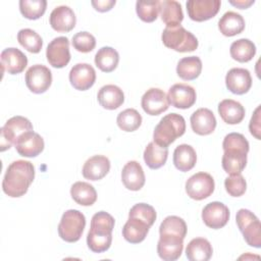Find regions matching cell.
Masks as SVG:
<instances>
[{
  "label": "cell",
  "mask_w": 261,
  "mask_h": 261,
  "mask_svg": "<svg viewBox=\"0 0 261 261\" xmlns=\"http://www.w3.org/2000/svg\"><path fill=\"white\" fill-rule=\"evenodd\" d=\"M168 157V148L162 147L155 142H151L147 145L144 151V160L148 167L151 169H158L162 167Z\"/></svg>",
  "instance_id": "cell-32"
},
{
  "label": "cell",
  "mask_w": 261,
  "mask_h": 261,
  "mask_svg": "<svg viewBox=\"0 0 261 261\" xmlns=\"http://www.w3.org/2000/svg\"><path fill=\"white\" fill-rule=\"evenodd\" d=\"M1 65L6 72L17 74L22 72L27 67L28 58L17 48H6L1 53Z\"/></svg>",
  "instance_id": "cell-20"
},
{
  "label": "cell",
  "mask_w": 261,
  "mask_h": 261,
  "mask_svg": "<svg viewBox=\"0 0 261 261\" xmlns=\"http://www.w3.org/2000/svg\"><path fill=\"white\" fill-rule=\"evenodd\" d=\"M160 1H137L136 11L138 16L145 22L154 21L159 13Z\"/></svg>",
  "instance_id": "cell-41"
},
{
  "label": "cell",
  "mask_w": 261,
  "mask_h": 261,
  "mask_svg": "<svg viewBox=\"0 0 261 261\" xmlns=\"http://www.w3.org/2000/svg\"><path fill=\"white\" fill-rule=\"evenodd\" d=\"M161 39L167 48L181 53L194 51L198 47L197 38L180 24L166 27L162 32Z\"/></svg>",
  "instance_id": "cell-3"
},
{
  "label": "cell",
  "mask_w": 261,
  "mask_h": 261,
  "mask_svg": "<svg viewBox=\"0 0 261 261\" xmlns=\"http://www.w3.org/2000/svg\"><path fill=\"white\" fill-rule=\"evenodd\" d=\"M44 146L43 138L34 130L21 134L14 143L16 152L23 157L38 156L44 150Z\"/></svg>",
  "instance_id": "cell-13"
},
{
  "label": "cell",
  "mask_w": 261,
  "mask_h": 261,
  "mask_svg": "<svg viewBox=\"0 0 261 261\" xmlns=\"http://www.w3.org/2000/svg\"><path fill=\"white\" fill-rule=\"evenodd\" d=\"M96 81V71L89 63H77L69 71V82L79 91L89 90Z\"/></svg>",
  "instance_id": "cell-16"
},
{
  "label": "cell",
  "mask_w": 261,
  "mask_h": 261,
  "mask_svg": "<svg viewBox=\"0 0 261 261\" xmlns=\"http://www.w3.org/2000/svg\"><path fill=\"white\" fill-rule=\"evenodd\" d=\"M186 132L185 118L177 113H169L163 116L155 126L153 133L154 142L162 147H168Z\"/></svg>",
  "instance_id": "cell-2"
},
{
  "label": "cell",
  "mask_w": 261,
  "mask_h": 261,
  "mask_svg": "<svg viewBox=\"0 0 261 261\" xmlns=\"http://www.w3.org/2000/svg\"><path fill=\"white\" fill-rule=\"evenodd\" d=\"M18 43L31 53H39L43 47L41 36L32 29H22L17 33Z\"/></svg>",
  "instance_id": "cell-37"
},
{
  "label": "cell",
  "mask_w": 261,
  "mask_h": 261,
  "mask_svg": "<svg viewBox=\"0 0 261 261\" xmlns=\"http://www.w3.org/2000/svg\"><path fill=\"white\" fill-rule=\"evenodd\" d=\"M141 105L143 110L149 115H159L169 107L167 95L163 90L151 88L142 97Z\"/></svg>",
  "instance_id": "cell-12"
},
{
  "label": "cell",
  "mask_w": 261,
  "mask_h": 261,
  "mask_svg": "<svg viewBox=\"0 0 261 261\" xmlns=\"http://www.w3.org/2000/svg\"><path fill=\"white\" fill-rule=\"evenodd\" d=\"M119 55L118 52L112 47H102L95 55V64L104 72L113 71L118 64Z\"/></svg>",
  "instance_id": "cell-34"
},
{
  "label": "cell",
  "mask_w": 261,
  "mask_h": 261,
  "mask_svg": "<svg viewBox=\"0 0 261 261\" xmlns=\"http://www.w3.org/2000/svg\"><path fill=\"white\" fill-rule=\"evenodd\" d=\"M112 242V234H100L89 230L87 236V245L94 253H102L107 251Z\"/></svg>",
  "instance_id": "cell-42"
},
{
  "label": "cell",
  "mask_w": 261,
  "mask_h": 261,
  "mask_svg": "<svg viewBox=\"0 0 261 261\" xmlns=\"http://www.w3.org/2000/svg\"><path fill=\"white\" fill-rule=\"evenodd\" d=\"M52 84L51 70L43 64H35L25 72V85L35 94L45 93Z\"/></svg>",
  "instance_id": "cell-8"
},
{
  "label": "cell",
  "mask_w": 261,
  "mask_h": 261,
  "mask_svg": "<svg viewBox=\"0 0 261 261\" xmlns=\"http://www.w3.org/2000/svg\"><path fill=\"white\" fill-rule=\"evenodd\" d=\"M159 233L175 234L185 239L187 234V224L182 218L175 215H170L165 217L161 222L159 226Z\"/></svg>",
  "instance_id": "cell-39"
},
{
  "label": "cell",
  "mask_w": 261,
  "mask_h": 261,
  "mask_svg": "<svg viewBox=\"0 0 261 261\" xmlns=\"http://www.w3.org/2000/svg\"><path fill=\"white\" fill-rule=\"evenodd\" d=\"M150 227V225L139 218L128 217V220L122 227V237L130 244H139L145 240Z\"/></svg>",
  "instance_id": "cell-24"
},
{
  "label": "cell",
  "mask_w": 261,
  "mask_h": 261,
  "mask_svg": "<svg viewBox=\"0 0 261 261\" xmlns=\"http://www.w3.org/2000/svg\"><path fill=\"white\" fill-rule=\"evenodd\" d=\"M224 187L230 196L240 197L245 194L247 182L241 173L229 174V176H227L224 180Z\"/></svg>",
  "instance_id": "cell-45"
},
{
  "label": "cell",
  "mask_w": 261,
  "mask_h": 261,
  "mask_svg": "<svg viewBox=\"0 0 261 261\" xmlns=\"http://www.w3.org/2000/svg\"><path fill=\"white\" fill-rule=\"evenodd\" d=\"M184 239L175 236L164 233L160 234L157 244V253L164 261H174L178 259L182 253Z\"/></svg>",
  "instance_id": "cell-15"
},
{
  "label": "cell",
  "mask_w": 261,
  "mask_h": 261,
  "mask_svg": "<svg viewBox=\"0 0 261 261\" xmlns=\"http://www.w3.org/2000/svg\"><path fill=\"white\" fill-rule=\"evenodd\" d=\"M110 170V161L106 156L95 155L89 158L83 166V176L90 180L102 179Z\"/></svg>",
  "instance_id": "cell-22"
},
{
  "label": "cell",
  "mask_w": 261,
  "mask_h": 261,
  "mask_svg": "<svg viewBox=\"0 0 261 261\" xmlns=\"http://www.w3.org/2000/svg\"><path fill=\"white\" fill-rule=\"evenodd\" d=\"M169 104L179 109H187L192 107L197 99L195 89L188 84H174L170 87L167 93Z\"/></svg>",
  "instance_id": "cell-11"
},
{
  "label": "cell",
  "mask_w": 261,
  "mask_h": 261,
  "mask_svg": "<svg viewBox=\"0 0 261 261\" xmlns=\"http://www.w3.org/2000/svg\"><path fill=\"white\" fill-rule=\"evenodd\" d=\"M70 195L73 201L82 206H91L97 200L95 188L86 181H76L70 188Z\"/></svg>",
  "instance_id": "cell-31"
},
{
  "label": "cell",
  "mask_w": 261,
  "mask_h": 261,
  "mask_svg": "<svg viewBox=\"0 0 261 261\" xmlns=\"http://www.w3.org/2000/svg\"><path fill=\"white\" fill-rule=\"evenodd\" d=\"M229 52L234 60L239 62H248L254 57L256 46L251 40L243 38L232 42Z\"/></svg>",
  "instance_id": "cell-35"
},
{
  "label": "cell",
  "mask_w": 261,
  "mask_h": 261,
  "mask_svg": "<svg viewBox=\"0 0 261 261\" xmlns=\"http://www.w3.org/2000/svg\"><path fill=\"white\" fill-rule=\"evenodd\" d=\"M218 29L223 36L232 37L241 34L245 29L244 17L234 11L225 12L218 21Z\"/></svg>",
  "instance_id": "cell-27"
},
{
  "label": "cell",
  "mask_w": 261,
  "mask_h": 261,
  "mask_svg": "<svg viewBox=\"0 0 261 261\" xmlns=\"http://www.w3.org/2000/svg\"><path fill=\"white\" fill-rule=\"evenodd\" d=\"M237 224L247 244L251 247H261V224L258 217L248 209H240L236 216Z\"/></svg>",
  "instance_id": "cell-5"
},
{
  "label": "cell",
  "mask_w": 261,
  "mask_h": 261,
  "mask_svg": "<svg viewBox=\"0 0 261 261\" xmlns=\"http://www.w3.org/2000/svg\"><path fill=\"white\" fill-rule=\"evenodd\" d=\"M215 184L211 174L197 172L186 181V192L194 200L200 201L208 198L214 192Z\"/></svg>",
  "instance_id": "cell-7"
},
{
  "label": "cell",
  "mask_w": 261,
  "mask_h": 261,
  "mask_svg": "<svg viewBox=\"0 0 261 261\" xmlns=\"http://www.w3.org/2000/svg\"><path fill=\"white\" fill-rule=\"evenodd\" d=\"M85 226V215L79 210L69 209L62 214L58 224V234L65 242L74 243L81 239Z\"/></svg>",
  "instance_id": "cell-4"
},
{
  "label": "cell",
  "mask_w": 261,
  "mask_h": 261,
  "mask_svg": "<svg viewBox=\"0 0 261 261\" xmlns=\"http://www.w3.org/2000/svg\"><path fill=\"white\" fill-rule=\"evenodd\" d=\"M115 220L109 213L99 211L95 213L91 220L90 230L100 234H112Z\"/></svg>",
  "instance_id": "cell-36"
},
{
  "label": "cell",
  "mask_w": 261,
  "mask_h": 261,
  "mask_svg": "<svg viewBox=\"0 0 261 261\" xmlns=\"http://www.w3.org/2000/svg\"><path fill=\"white\" fill-rule=\"evenodd\" d=\"M46 0H20L19 10L28 19H38L46 11Z\"/></svg>",
  "instance_id": "cell-40"
},
{
  "label": "cell",
  "mask_w": 261,
  "mask_h": 261,
  "mask_svg": "<svg viewBox=\"0 0 261 261\" xmlns=\"http://www.w3.org/2000/svg\"><path fill=\"white\" fill-rule=\"evenodd\" d=\"M49 21L53 30L66 33L75 27L76 17L70 7L66 5H60L52 10L50 13Z\"/></svg>",
  "instance_id": "cell-18"
},
{
  "label": "cell",
  "mask_w": 261,
  "mask_h": 261,
  "mask_svg": "<svg viewBox=\"0 0 261 261\" xmlns=\"http://www.w3.org/2000/svg\"><path fill=\"white\" fill-rule=\"evenodd\" d=\"M121 180L124 187L130 191H139L145 185V173L138 161L132 160L125 163L121 171Z\"/></svg>",
  "instance_id": "cell-21"
},
{
  "label": "cell",
  "mask_w": 261,
  "mask_h": 261,
  "mask_svg": "<svg viewBox=\"0 0 261 261\" xmlns=\"http://www.w3.org/2000/svg\"><path fill=\"white\" fill-rule=\"evenodd\" d=\"M226 88L233 94L243 95L247 93L252 86L250 71L242 67H233L225 75Z\"/></svg>",
  "instance_id": "cell-17"
},
{
  "label": "cell",
  "mask_w": 261,
  "mask_h": 261,
  "mask_svg": "<svg viewBox=\"0 0 261 261\" xmlns=\"http://www.w3.org/2000/svg\"><path fill=\"white\" fill-rule=\"evenodd\" d=\"M197 162V154L195 149L188 144L178 145L173 152V164L182 172L191 170Z\"/></svg>",
  "instance_id": "cell-28"
},
{
  "label": "cell",
  "mask_w": 261,
  "mask_h": 261,
  "mask_svg": "<svg viewBox=\"0 0 261 261\" xmlns=\"http://www.w3.org/2000/svg\"><path fill=\"white\" fill-rule=\"evenodd\" d=\"M213 253L210 242L204 238L193 239L187 246L186 255L190 261H208Z\"/></svg>",
  "instance_id": "cell-29"
},
{
  "label": "cell",
  "mask_w": 261,
  "mask_h": 261,
  "mask_svg": "<svg viewBox=\"0 0 261 261\" xmlns=\"http://www.w3.org/2000/svg\"><path fill=\"white\" fill-rule=\"evenodd\" d=\"M247 154L239 149L225 150L222 155V168L228 174L241 173L247 164Z\"/></svg>",
  "instance_id": "cell-26"
},
{
  "label": "cell",
  "mask_w": 261,
  "mask_h": 261,
  "mask_svg": "<svg viewBox=\"0 0 261 261\" xmlns=\"http://www.w3.org/2000/svg\"><path fill=\"white\" fill-rule=\"evenodd\" d=\"M46 57L50 65L55 68L66 66L70 60L69 41L66 37H57L47 46Z\"/></svg>",
  "instance_id": "cell-9"
},
{
  "label": "cell",
  "mask_w": 261,
  "mask_h": 261,
  "mask_svg": "<svg viewBox=\"0 0 261 261\" xmlns=\"http://www.w3.org/2000/svg\"><path fill=\"white\" fill-rule=\"evenodd\" d=\"M35 178V167L33 163L25 160H16L10 163L2 181L3 192L11 197L23 196Z\"/></svg>",
  "instance_id": "cell-1"
},
{
  "label": "cell",
  "mask_w": 261,
  "mask_h": 261,
  "mask_svg": "<svg viewBox=\"0 0 261 261\" xmlns=\"http://www.w3.org/2000/svg\"><path fill=\"white\" fill-rule=\"evenodd\" d=\"M92 5L97 11L100 12H105L109 11L114 5H115V0H93Z\"/></svg>",
  "instance_id": "cell-48"
},
{
  "label": "cell",
  "mask_w": 261,
  "mask_h": 261,
  "mask_svg": "<svg viewBox=\"0 0 261 261\" xmlns=\"http://www.w3.org/2000/svg\"><path fill=\"white\" fill-rule=\"evenodd\" d=\"M254 0H237V1H233V0H230L229 3L240 9H246L248 8L249 6H251L252 4H254Z\"/></svg>",
  "instance_id": "cell-49"
},
{
  "label": "cell",
  "mask_w": 261,
  "mask_h": 261,
  "mask_svg": "<svg viewBox=\"0 0 261 261\" xmlns=\"http://www.w3.org/2000/svg\"><path fill=\"white\" fill-rule=\"evenodd\" d=\"M220 5V0H190L187 2V11L191 19L204 21L214 17Z\"/></svg>",
  "instance_id": "cell-10"
},
{
  "label": "cell",
  "mask_w": 261,
  "mask_h": 261,
  "mask_svg": "<svg viewBox=\"0 0 261 261\" xmlns=\"http://www.w3.org/2000/svg\"><path fill=\"white\" fill-rule=\"evenodd\" d=\"M216 118L208 108H199L191 115V126L194 133L200 136H207L214 132Z\"/></svg>",
  "instance_id": "cell-19"
},
{
  "label": "cell",
  "mask_w": 261,
  "mask_h": 261,
  "mask_svg": "<svg viewBox=\"0 0 261 261\" xmlns=\"http://www.w3.org/2000/svg\"><path fill=\"white\" fill-rule=\"evenodd\" d=\"M249 129H250V133L257 140H260V132H261V127H260V106H258L255 109L254 114L251 117V120H250V123H249Z\"/></svg>",
  "instance_id": "cell-47"
},
{
  "label": "cell",
  "mask_w": 261,
  "mask_h": 261,
  "mask_svg": "<svg viewBox=\"0 0 261 261\" xmlns=\"http://www.w3.org/2000/svg\"><path fill=\"white\" fill-rule=\"evenodd\" d=\"M117 125L124 132H134L142 124L141 114L134 108H127L121 111L116 118Z\"/></svg>",
  "instance_id": "cell-38"
},
{
  "label": "cell",
  "mask_w": 261,
  "mask_h": 261,
  "mask_svg": "<svg viewBox=\"0 0 261 261\" xmlns=\"http://www.w3.org/2000/svg\"><path fill=\"white\" fill-rule=\"evenodd\" d=\"M97 99L103 108L114 110L123 104L124 94L122 90L115 85H105L99 90Z\"/></svg>",
  "instance_id": "cell-23"
},
{
  "label": "cell",
  "mask_w": 261,
  "mask_h": 261,
  "mask_svg": "<svg viewBox=\"0 0 261 261\" xmlns=\"http://www.w3.org/2000/svg\"><path fill=\"white\" fill-rule=\"evenodd\" d=\"M202 71V61L198 56H188L181 58L176 65L177 75L185 81L197 79Z\"/></svg>",
  "instance_id": "cell-33"
},
{
  "label": "cell",
  "mask_w": 261,
  "mask_h": 261,
  "mask_svg": "<svg viewBox=\"0 0 261 261\" xmlns=\"http://www.w3.org/2000/svg\"><path fill=\"white\" fill-rule=\"evenodd\" d=\"M159 12L162 21L166 27H175L180 24L184 19V13L179 2L174 0L160 1Z\"/></svg>",
  "instance_id": "cell-30"
},
{
  "label": "cell",
  "mask_w": 261,
  "mask_h": 261,
  "mask_svg": "<svg viewBox=\"0 0 261 261\" xmlns=\"http://www.w3.org/2000/svg\"><path fill=\"white\" fill-rule=\"evenodd\" d=\"M73 48L82 53L91 52L96 46L95 37L88 32H79L71 39Z\"/></svg>",
  "instance_id": "cell-44"
},
{
  "label": "cell",
  "mask_w": 261,
  "mask_h": 261,
  "mask_svg": "<svg viewBox=\"0 0 261 261\" xmlns=\"http://www.w3.org/2000/svg\"><path fill=\"white\" fill-rule=\"evenodd\" d=\"M222 148H223V151L228 149H239L248 153L249 142L242 134L230 133L224 137L222 142Z\"/></svg>",
  "instance_id": "cell-46"
},
{
  "label": "cell",
  "mask_w": 261,
  "mask_h": 261,
  "mask_svg": "<svg viewBox=\"0 0 261 261\" xmlns=\"http://www.w3.org/2000/svg\"><path fill=\"white\" fill-rule=\"evenodd\" d=\"M218 113L227 124H238L245 117V108L238 101L224 99L218 104Z\"/></svg>",
  "instance_id": "cell-25"
},
{
  "label": "cell",
  "mask_w": 261,
  "mask_h": 261,
  "mask_svg": "<svg viewBox=\"0 0 261 261\" xmlns=\"http://www.w3.org/2000/svg\"><path fill=\"white\" fill-rule=\"evenodd\" d=\"M1 148L3 152L11 147L17 140V138L29 130H33L32 122L23 116H13L9 118L5 124L1 127Z\"/></svg>",
  "instance_id": "cell-6"
},
{
  "label": "cell",
  "mask_w": 261,
  "mask_h": 261,
  "mask_svg": "<svg viewBox=\"0 0 261 261\" xmlns=\"http://www.w3.org/2000/svg\"><path fill=\"white\" fill-rule=\"evenodd\" d=\"M202 219L204 223L213 229L223 227L229 219V210L221 202H211L202 210Z\"/></svg>",
  "instance_id": "cell-14"
},
{
  "label": "cell",
  "mask_w": 261,
  "mask_h": 261,
  "mask_svg": "<svg viewBox=\"0 0 261 261\" xmlns=\"http://www.w3.org/2000/svg\"><path fill=\"white\" fill-rule=\"evenodd\" d=\"M128 217L139 218L146 222L148 225L152 226L156 220L157 214L155 209L151 205L146 203H138L130 208Z\"/></svg>",
  "instance_id": "cell-43"
}]
</instances>
